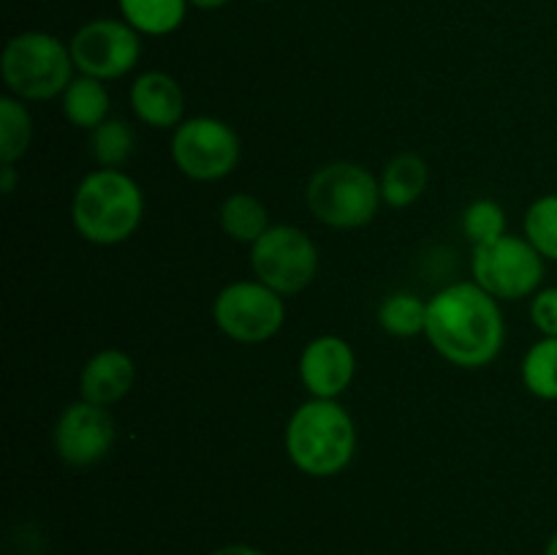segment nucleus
Masks as SVG:
<instances>
[{
    "label": "nucleus",
    "instance_id": "obj_1",
    "mask_svg": "<svg viewBox=\"0 0 557 555\" xmlns=\"http://www.w3.org/2000/svg\"><path fill=\"white\" fill-rule=\"evenodd\" d=\"M430 346L457 368H484L500 354L506 321L493 294L476 281L451 283L428 299Z\"/></svg>",
    "mask_w": 557,
    "mask_h": 555
},
{
    "label": "nucleus",
    "instance_id": "obj_2",
    "mask_svg": "<svg viewBox=\"0 0 557 555\" xmlns=\"http://www.w3.org/2000/svg\"><path fill=\"white\" fill-rule=\"evenodd\" d=\"M145 194L131 174L96 169L76 185L71 201L74 229L92 245H120L139 229Z\"/></svg>",
    "mask_w": 557,
    "mask_h": 555
},
{
    "label": "nucleus",
    "instance_id": "obj_3",
    "mask_svg": "<svg viewBox=\"0 0 557 555\" xmlns=\"http://www.w3.org/2000/svg\"><path fill=\"white\" fill-rule=\"evenodd\" d=\"M286 452L308 477H335L354 460L357 424L337 400L313 397L288 419Z\"/></svg>",
    "mask_w": 557,
    "mask_h": 555
},
{
    "label": "nucleus",
    "instance_id": "obj_4",
    "mask_svg": "<svg viewBox=\"0 0 557 555\" xmlns=\"http://www.w3.org/2000/svg\"><path fill=\"white\" fill-rule=\"evenodd\" d=\"M74 58L58 36L44 30H25L11 38L0 58L5 87L20 101H49L63 96L74 82Z\"/></svg>",
    "mask_w": 557,
    "mask_h": 555
},
{
    "label": "nucleus",
    "instance_id": "obj_5",
    "mask_svg": "<svg viewBox=\"0 0 557 555\" xmlns=\"http://www.w3.org/2000/svg\"><path fill=\"white\" fill-rule=\"evenodd\" d=\"M305 201L315 221L332 229H362L379 215L384 201L381 180L362 163L335 161L315 169L305 188Z\"/></svg>",
    "mask_w": 557,
    "mask_h": 555
},
{
    "label": "nucleus",
    "instance_id": "obj_6",
    "mask_svg": "<svg viewBox=\"0 0 557 555\" xmlns=\"http://www.w3.org/2000/svg\"><path fill=\"white\" fill-rule=\"evenodd\" d=\"M250 267L256 281L281 297L299 294L319 272V248L299 226H270L250 245Z\"/></svg>",
    "mask_w": 557,
    "mask_h": 555
},
{
    "label": "nucleus",
    "instance_id": "obj_7",
    "mask_svg": "<svg viewBox=\"0 0 557 555\" xmlns=\"http://www.w3.org/2000/svg\"><path fill=\"white\" fill-rule=\"evenodd\" d=\"M243 158L237 131L218 118H190L174 128L172 161L185 177L196 183H215L228 177Z\"/></svg>",
    "mask_w": 557,
    "mask_h": 555
},
{
    "label": "nucleus",
    "instance_id": "obj_8",
    "mask_svg": "<svg viewBox=\"0 0 557 555\" xmlns=\"http://www.w3.org/2000/svg\"><path fill=\"white\" fill-rule=\"evenodd\" d=\"M544 261L528 239L504 234L495 243L473 248L471 272L473 281L495 299H522L542 286Z\"/></svg>",
    "mask_w": 557,
    "mask_h": 555
},
{
    "label": "nucleus",
    "instance_id": "obj_9",
    "mask_svg": "<svg viewBox=\"0 0 557 555\" xmlns=\"http://www.w3.org/2000/svg\"><path fill=\"white\" fill-rule=\"evenodd\" d=\"M215 326L232 341L256 346L281 332L286 321V305L277 292L261 281L228 283L212 303Z\"/></svg>",
    "mask_w": 557,
    "mask_h": 555
},
{
    "label": "nucleus",
    "instance_id": "obj_10",
    "mask_svg": "<svg viewBox=\"0 0 557 555\" xmlns=\"http://www.w3.org/2000/svg\"><path fill=\"white\" fill-rule=\"evenodd\" d=\"M69 47L76 71L101 82L131 74L141 58L139 33L125 20H109V16L85 22L74 33Z\"/></svg>",
    "mask_w": 557,
    "mask_h": 555
},
{
    "label": "nucleus",
    "instance_id": "obj_11",
    "mask_svg": "<svg viewBox=\"0 0 557 555\" xmlns=\"http://www.w3.org/2000/svg\"><path fill=\"white\" fill-rule=\"evenodd\" d=\"M117 439L112 414L96 403L76 400L54 422V452L65 466L87 468L101 462Z\"/></svg>",
    "mask_w": 557,
    "mask_h": 555
},
{
    "label": "nucleus",
    "instance_id": "obj_12",
    "mask_svg": "<svg viewBox=\"0 0 557 555\" xmlns=\"http://www.w3.org/2000/svg\"><path fill=\"white\" fill-rule=\"evenodd\" d=\"M357 357L341 335H319L305 346L299 357V379L313 397L337 400L351 386Z\"/></svg>",
    "mask_w": 557,
    "mask_h": 555
},
{
    "label": "nucleus",
    "instance_id": "obj_13",
    "mask_svg": "<svg viewBox=\"0 0 557 555\" xmlns=\"http://www.w3.org/2000/svg\"><path fill=\"white\" fill-rule=\"evenodd\" d=\"M131 109L150 128H177L185 114L183 87L166 71H147L131 85Z\"/></svg>",
    "mask_w": 557,
    "mask_h": 555
},
{
    "label": "nucleus",
    "instance_id": "obj_14",
    "mask_svg": "<svg viewBox=\"0 0 557 555\" xmlns=\"http://www.w3.org/2000/svg\"><path fill=\"white\" fill-rule=\"evenodd\" d=\"M136 368L134 359L120 348H103L92 354L79 373V395L82 400L96 403V406H112L123 400L134 390Z\"/></svg>",
    "mask_w": 557,
    "mask_h": 555
},
{
    "label": "nucleus",
    "instance_id": "obj_15",
    "mask_svg": "<svg viewBox=\"0 0 557 555\" xmlns=\"http://www.w3.org/2000/svg\"><path fill=\"white\" fill-rule=\"evenodd\" d=\"M63 101V114L71 125L85 131H96L98 125L109 120V107H112V98H109L107 85L101 79H92V76H74L65 92L60 96Z\"/></svg>",
    "mask_w": 557,
    "mask_h": 555
},
{
    "label": "nucleus",
    "instance_id": "obj_16",
    "mask_svg": "<svg viewBox=\"0 0 557 555\" xmlns=\"http://www.w3.org/2000/svg\"><path fill=\"white\" fill-rule=\"evenodd\" d=\"M428 180V163L417 152H400V156H395L386 163L384 174H381V196H384V205L395 207V210L411 207L424 194Z\"/></svg>",
    "mask_w": 557,
    "mask_h": 555
},
{
    "label": "nucleus",
    "instance_id": "obj_17",
    "mask_svg": "<svg viewBox=\"0 0 557 555\" xmlns=\"http://www.w3.org/2000/svg\"><path fill=\"white\" fill-rule=\"evenodd\" d=\"M120 16L139 36L161 38L177 30L188 14V0H117Z\"/></svg>",
    "mask_w": 557,
    "mask_h": 555
},
{
    "label": "nucleus",
    "instance_id": "obj_18",
    "mask_svg": "<svg viewBox=\"0 0 557 555\" xmlns=\"http://www.w3.org/2000/svg\"><path fill=\"white\" fill-rule=\"evenodd\" d=\"M221 229L234 243L253 245L270 229V212L253 194H232L221 205Z\"/></svg>",
    "mask_w": 557,
    "mask_h": 555
},
{
    "label": "nucleus",
    "instance_id": "obj_19",
    "mask_svg": "<svg viewBox=\"0 0 557 555\" xmlns=\"http://www.w3.org/2000/svg\"><path fill=\"white\" fill-rule=\"evenodd\" d=\"M379 324L386 335L413 337L428 326V303L411 292H397L381 303Z\"/></svg>",
    "mask_w": 557,
    "mask_h": 555
},
{
    "label": "nucleus",
    "instance_id": "obj_20",
    "mask_svg": "<svg viewBox=\"0 0 557 555\" xmlns=\"http://www.w3.org/2000/svg\"><path fill=\"white\" fill-rule=\"evenodd\" d=\"M522 381L539 400H557V337H542L522 359Z\"/></svg>",
    "mask_w": 557,
    "mask_h": 555
},
{
    "label": "nucleus",
    "instance_id": "obj_21",
    "mask_svg": "<svg viewBox=\"0 0 557 555\" xmlns=\"http://www.w3.org/2000/svg\"><path fill=\"white\" fill-rule=\"evenodd\" d=\"M33 139V120L25 103L14 96L0 98V161L16 163Z\"/></svg>",
    "mask_w": 557,
    "mask_h": 555
},
{
    "label": "nucleus",
    "instance_id": "obj_22",
    "mask_svg": "<svg viewBox=\"0 0 557 555\" xmlns=\"http://www.w3.org/2000/svg\"><path fill=\"white\" fill-rule=\"evenodd\" d=\"M92 158L101 163V169H120L134 152V131L125 120H112L98 125L90 136Z\"/></svg>",
    "mask_w": 557,
    "mask_h": 555
},
{
    "label": "nucleus",
    "instance_id": "obj_23",
    "mask_svg": "<svg viewBox=\"0 0 557 555\" xmlns=\"http://www.w3.org/2000/svg\"><path fill=\"white\" fill-rule=\"evenodd\" d=\"M525 239L544 259L557 261V194L542 196L528 207Z\"/></svg>",
    "mask_w": 557,
    "mask_h": 555
},
{
    "label": "nucleus",
    "instance_id": "obj_24",
    "mask_svg": "<svg viewBox=\"0 0 557 555\" xmlns=\"http://www.w3.org/2000/svg\"><path fill=\"white\" fill-rule=\"evenodd\" d=\"M462 232L471 239L473 248L490 245L506 234V212L498 201L476 199L462 212Z\"/></svg>",
    "mask_w": 557,
    "mask_h": 555
},
{
    "label": "nucleus",
    "instance_id": "obj_25",
    "mask_svg": "<svg viewBox=\"0 0 557 555\" xmlns=\"http://www.w3.org/2000/svg\"><path fill=\"white\" fill-rule=\"evenodd\" d=\"M531 321L542 337H557V286L533 294Z\"/></svg>",
    "mask_w": 557,
    "mask_h": 555
},
{
    "label": "nucleus",
    "instance_id": "obj_26",
    "mask_svg": "<svg viewBox=\"0 0 557 555\" xmlns=\"http://www.w3.org/2000/svg\"><path fill=\"white\" fill-rule=\"evenodd\" d=\"M210 555H267V553L250 547V544H223V547L212 550Z\"/></svg>",
    "mask_w": 557,
    "mask_h": 555
},
{
    "label": "nucleus",
    "instance_id": "obj_27",
    "mask_svg": "<svg viewBox=\"0 0 557 555\" xmlns=\"http://www.w3.org/2000/svg\"><path fill=\"white\" fill-rule=\"evenodd\" d=\"M14 183H16V169L14 163H3V169H0V190H3L5 196L14 190Z\"/></svg>",
    "mask_w": 557,
    "mask_h": 555
},
{
    "label": "nucleus",
    "instance_id": "obj_28",
    "mask_svg": "<svg viewBox=\"0 0 557 555\" xmlns=\"http://www.w3.org/2000/svg\"><path fill=\"white\" fill-rule=\"evenodd\" d=\"M228 3H232V0H188V5H194V9L199 11H218Z\"/></svg>",
    "mask_w": 557,
    "mask_h": 555
},
{
    "label": "nucleus",
    "instance_id": "obj_29",
    "mask_svg": "<svg viewBox=\"0 0 557 555\" xmlns=\"http://www.w3.org/2000/svg\"><path fill=\"white\" fill-rule=\"evenodd\" d=\"M544 555H557V531L549 536L547 547H544Z\"/></svg>",
    "mask_w": 557,
    "mask_h": 555
},
{
    "label": "nucleus",
    "instance_id": "obj_30",
    "mask_svg": "<svg viewBox=\"0 0 557 555\" xmlns=\"http://www.w3.org/2000/svg\"><path fill=\"white\" fill-rule=\"evenodd\" d=\"M256 3H270V0H256Z\"/></svg>",
    "mask_w": 557,
    "mask_h": 555
}]
</instances>
